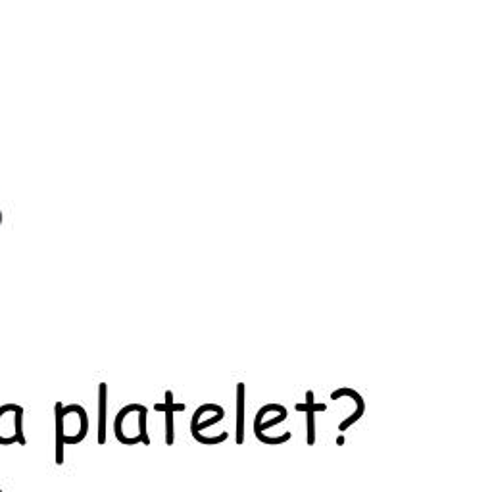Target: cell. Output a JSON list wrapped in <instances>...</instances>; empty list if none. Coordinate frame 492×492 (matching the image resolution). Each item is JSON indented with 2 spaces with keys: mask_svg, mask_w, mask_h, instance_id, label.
<instances>
[{
  "mask_svg": "<svg viewBox=\"0 0 492 492\" xmlns=\"http://www.w3.org/2000/svg\"><path fill=\"white\" fill-rule=\"evenodd\" d=\"M167 408H172L174 411H183L185 410V404H175L174 402V392L167 391L165 392V402H164Z\"/></svg>",
  "mask_w": 492,
  "mask_h": 492,
  "instance_id": "cell-8",
  "label": "cell"
},
{
  "mask_svg": "<svg viewBox=\"0 0 492 492\" xmlns=\"http://www.w3.org/2000/svg\"><path fill=\"white\" fill-rule=\"evenodd\" d=\"M227 433L223 431L221 435H218V437H202V435H196V440L201 442V444H210V447H214V444H221V442H225L227 440Z\"/></svg>",
  "mask_w": 492,
  "mask_h": 492,
  "instance_id": "cell-7",
  "label": "cell"
},
{
  "mask_svg": "<svg viewBox=\"0 0 492 492\" xmlns=\"http://www.w3.org/2000/svg\"><path fill=\"white\" fill-rule=\"evenodd\" d=\"M21 444L25 447L28 440L23 435V408L18 404L0 406V444Z\"/></svg>",
  "mask_w": 492,
  "mask_h": 492,
  "instance_id": "cell-1",
  "label": "cell"
},
{
  "mask_svg": "<svg viewBox=\"0 0 492 492\" xmlns=\"http://www.w3.org/2000/svg\"><path fill=\"white\" fill-rule=\"evenodd\" d=\"M164 413H165V442H167V444H174V437H175L174 410L165 406Z\"/></svg>",
  "mask_w": 492,
  "mask_h": 492,
  "instance_id": "cell-6",
  "label": "cell"
},
{
  "mask_svg": "<svg viewBox=\"0 0 492 492\" xmlns=\"http://www.w3.org/2000/svg\"><path fill=\"white\" fill-rule=\"evenodd\" d=\"M245 383L237 385V444L245 442Z\"/></svg>",
  "mask_w": 492,
  "mask_h": 492,
  "instance_id": "cell-4",
  "label": "cell"
},
{
  "mask_svg": "<svg viewBox=\"0 0 492 492\" xmlns=\"http://www.w3.org/2000/svg\"><path fill=\"white\" fill-rule=\"evenodd\" d=\"M0 225H2V210H0Z\"/></svg>",
  "mask_w": 492,
  "mask_h": 492,
  "instance_id": "cell-9",
  "label": "cell"
},
{
  "mask_svg": "<svg viewBox=\"0 0 492 492\" xmlns=\"http://www.w3.org/2000/svg\"><path fill=\"white\" fill-rule=\"evenodd\" d=\"M64 404L56 402V465L64 464Z\"/></svg>",
  "mask_w": 492,
  "mask_h": 492,
  "instance_id": "cell-2",
  "label": "cell"
},
{
  "mask_svg": "<svg viewBox=\"0 0 492 492\" xmlns=\"http://www.w3.org/2000/svg\"><path fill=\"white\" fill-rule=\"evenodd\" d=\"M106 418H108V385H99V442H106Z\"/></svg>",
  "mask_w": 492,
  "mask_h": 492,
  "instance_id": "cell-3",
  "label": "cell"
},
{
  "mask_svg": "<svg viewBox=\"0 0 492 492\" xmlns=\"http://www.w3.org/2000/svg\"><path fill=\"white\" fill-rule=\"evenodd\" d=\"M223 418H225V410H219V411H216L214 416H212L210 420L202 421V423H191L192 437H196V435H201V431H204V429L212 427V425H216V423H218V421L223 420Z\"/></svg>",
  "mask_w": 492,
  "mask_h": 492,
  "instance_id": "cell-5",
  "label": "cell"
}]
</instances>
